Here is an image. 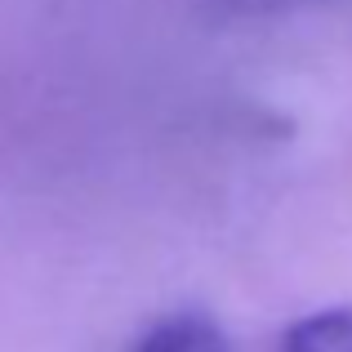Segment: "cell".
Masks as SVG:
<instances>
[{"label":"cell","mask_w":352,"mask_h":352,"mask_svg":"<svg viewBox=\"0 0 352 352\" xmlns=\"http://www.w3.org/2000/svg\"><path fill=\"white\" fill-rule=\"evenodd\" d=\"M134 352H228V339L206 312H174V317L156 321Z\"/></svg>","instance_id":"6da1fadb"},{"label":"cell","mask_w":352,"mask_h":352,"mask_svg":"<svg viewBox=\"0 0 352 352\" xmlns=\"http://www.w3.org/2000/svg\"><path fill=\"white\" fill-rule=\"evenodd\" d=\"M281 352H352V308H326L294 321L281 335Z\"/></svg>","instance_id":"7a4b0ae2"},{"label":"cell","mask_w":352,"mask_h":352,"mask_svg":"<svg viewBox=\"0 0 352 352\" xmlns=\"http://www.w3.org/2000/svg\"><path fill=\"white\" fill-rule=\"evenodd\" d=\"M223 14H236V18H258V14H281V9H294V5H308V0H219Z\"/></svg>","instance_id":"3957f363"}]
</instances>
